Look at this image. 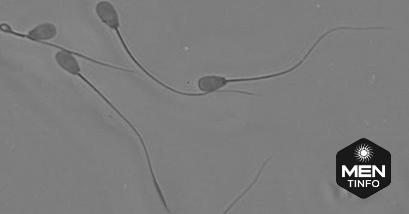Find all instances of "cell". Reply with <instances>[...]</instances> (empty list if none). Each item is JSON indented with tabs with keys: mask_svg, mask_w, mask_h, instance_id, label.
<instances>
[{
	"mask_svg": "<svg viewBox=\"0 0 409 214\" xmlns=\"http://www.w3.org/2000/svg\"><path fill=\"white\" fill-rule=\"evenodd\" d=\"M389 152L361 138L336 155V182L340 187L365 199L391 183Z\"/></svg>",
	"mask_w": 409,
	"mask_h": 214,
	"instance_id": "cell-1",
	"label": "cell"
},
{
	"mask_svg": "<svg viewBox=\"0 0 409 214\" xmlns=\"http://www.w3.org/2000/svg\"><path fill=\"white\" fill-rule=\"evenodd\" d=\"M305 55L296 64L291 67L276 72L260 76L242 77V78H227L220 75H207L200 77L197 82V86L199 89L203 93H207L208 94L219 92V93H232L244 95V91L238 90H221V89L229 84L232 83H239L243 82H252L270 79L273 78L282 76L286 75L297 68L306 58Z\"/></svg>",
	"mask_w": 409,
	"mask_h": 214,
	"instance_id": "cell-2",
	"label": "cell"
},
{
	"mask_svg": "<svg viewBox=\"0 0 409 214\" xmlns=\"http://www.w3.org/2000/svg\"><path fill=\"white\" fill-rule=\"evenodd\" d=\"M11 28L9 25L6 23H1L0 25V30L1 31L16 36L25 37L30 40L38 42L52 39L58 34L56 26L51 22L40 24L30 30L26 35L16 32L12 30Z\"/></svg>",
	"mask_w": 409,
	"mask_h": 214,
	"instance_id": "cell-3",
	"label": "cell"
},
{
	"mask_svg": "<svg viewBox=\"0 0 409 214\" xmlns=\"http://www.w3.org/2000/svg\"><path fill=\"white\" fill-rule=\"evenodd\" d=\"M120 27V21L119 20H116L113 22L109 26V28L115 31L116 33L117 36L121 43V44L123 46L124 49L125 50L126 53L128 54L129 56L132 59V60L139 67V68L144 72L147 76H148L150 78L155 81L156 83H158L159 85H161L163 87L165 88L166 89L173 92L175 93H176L180 95L181 94V91L176 90L166 84L164 83L163 82H161L156 77H155L153 75H152L150 73H149L147 70H146L143 66H142L139 62L136 59L134 56L130 52L129 49L128 48L123 37H122L120 31L119 30Z\"/></svg>",
	"mask_w": 409,
	"mask_h": 214,
	"instance_id": "cell-4",
	"label": "cell"
},
{
	"mask_svg": "<svg viewBox=\"0 0 409 214\" xmlns=\"http://www.w3.org/2000/svg\"><path fill=\"white\" fill-rule=\"evenodd\" d=\"M273 156H271L270 158H269L267 160H266L263 163L261 167L260 168L259 172L257 176H256L255 179L253 181L252 183L248 187L247 189H246L236 199V200L231 205L230 207L227 209V211L229 210L232 207H233L241 197L243 196L252 187L253 185L255 184L257 180L258 179L259 176L262 171L263 170L265 166L267 165V164L271 160Z\"/></svg>",
	"mask_w": 409,
	"mask_h": 214,
	"instance_id": "cell-5",
	"label": "cell"
}]
</instances>
